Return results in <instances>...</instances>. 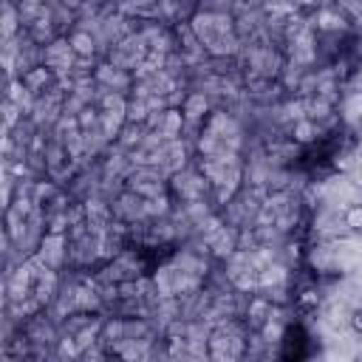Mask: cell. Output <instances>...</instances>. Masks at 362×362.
Wrapping results in <instances>:
<instances>
[{"label": "cell", "mask_w": 362, "mask_h": 362, "mask_svg": "<svg viewBox=\"0 0 362 362\" xmlns=\"http://www.w3.org/2000/svg\"><path fill=\"white\" fill-rule=\"evenodd\" d=\"M68 51L74 54V57H93V51H96V40H93V34L88 31V28H74L68 37Z\"/></svg>", "instance_id": "6da1fadb"}, {"label": "cell", "mask_w": 362, "mask_h": 362, "mask_svg": "<svg viewBox=\"0 0 362 362\" xmlns=\"http://www.w3.org/2000/svg\"><path fill=\"white\" fill-rule=\"evenodd\" d=\"M51 79H54V74H51L48 65H37V68H31V71H25V74L20 76V82H23L25 90H31V93H42V90L51 85Z\"/></svg>", "instance_id": "7a4b0ae2"}, {"label": "cell", "mask_w": 362, "mask_h": 362, "mask_svg": "<svg viewBox=\"0 0 362 362\" xmlns=\"http://www.w3.org/2000/svg\"><path fill=\"white\" fill-rule=\"evenodd\" d=\"M342 223H345L348 232L362 235V201H351V204H345V209H342Z\"/></svg>", "instance_id": "3957f363"}, {"label": "cell", "mask_w": 362, "mask_h": 362, "mask_svg": "<svg viewBox=\"0 0 362 362\" xmlns=\"http://www.w3.org/2000/svg\"><path fill=\"white\" fill-rule=\"evenodd\" d=\"M291 136H294L297 144H311L317 139V122L308 119V116L305 119H297L294 127H291Z\"/></svg>", "instance_id": "277c9868"}, {"label": "cell", "mask_w": 362, "mask_h": 362, "mask_svg": "<svg viewBox=\"0 0 362 362\" xmlns=\"http://www.w3.org/2000/svg\"><path fill=\"white\" fill-rule=\"evenodd\" d=\"M249 317L255 320V325H263V322L272 317V303L263 300V297H255V300L249 303Z\"/></svg>", "instance_id": "5b68a950"}, {"label": "cell", "mask_w": 362, "mask_h": 362, "mask_svg": "<svg viewBox=\"0 0 362 362\" xmlns=\"http://www.w3.org/2000/svg\"><path fill=\"white\" fill-rule=\"evenodd\" d=\"M348 325H351V331H354L356 337H362V305H356V308L351 311V317H348Z\"/></svg>", "instance_id": "8992f818"}, {"label": "cell", "mask_w": 362, "mask_h": 362, "mask_svg": "<svg viewBox=\"0 0 362 362\" xmlns=\"http://www.w3.org/2000/svg\"><path fill=\"white\" fill-rule=\"evenodd\" d=\"M317 303H320V300H317L314 291H303V294H300V305H303V308H317Z\"/></svg>", "instance_id": "52a82bcc"}, {"label": "cell", "mask_w": 362, "mask_h": 362, "mask_svg": "<svg viewBox=\"0 0 362 362\" xmlns=\"http://www.w3.org/2000/svg\"><path fill=\"white\" fill-rule=\"evenodd\" d=\"M356 127H359V136H362V116H359V122H356Z\"/></svg>", "instance_id": "ba28073f"}]
</instances>
